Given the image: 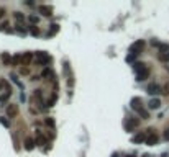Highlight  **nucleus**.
I'll return each mask as SVG.
<instances>
[{
	"instance_id": "obj_1",
	"label": "nucleus",
	"mask_w": 169,
	"mask_h": 157,
	"mask_svg": "<svg viewBox=\"0 0 169 157\" xmlns=\"http://www.w3.org/2000/svg\"><path fill=\"white\" fill-rule=\"evenodd\" d=\"M131 108H133V110H135L136 113L139 114V116L143 118V120H148V118H149V113L145 110V108H143L141 98H138V97H136V98H133V100H131Z\"/></svg>"
},
{
	"instance_id": "obj_2",
	"label": "nucleus",
	"mask_w": 169,
	"mask_h": 157,
	"mask_svg": "<svg viewBox=\"0 0 169 157\" xmlns=\"http://www.w3.org/2000/svg\"><path fill=\"white\" fill-rule=\"evenodd\" d=\"M158 59L162 62H169V44H159Z\"/></svg>"
},
{
	"instance_id": "obj_3",
	"label": "nucleus",
	"mask_w": 169,
	"mask_h": 157,
	"mask_svg": "<svg viewBox=\"0 0 169 157\" xmlns=\"http://www.w3.org/2000/svg\"><path fill=\"white\" fill-rule=\"evenodd\" d=\"M148 133H146V144L148 146H154V144H158V139H159V136L156 134V131L154 129H146Z\"/></svg>"
},
{
	"instance_id": "obj_4",
	"label": "nucleus",
	"mask_w": 169,
	"mask_h": 157,
	"mask_svg": "<svg viewBox=\"0 0 169 157\" xmlns=\"http://www.w3.org/2000/svg\"><path fill=\"white\" fill-rule=\"evenodd\" d=\"M145 41H143V39H138V41H135L133 43L131 46H130V52H131V54H139V52L143 51V49H145Z\"/></svg>"
},
{
	"instance_id": "obj_5",
	"label": "nucleus",
	"mask_w": 169,
	"mask_h": 157,
	"mask_svg": "<svg viewBox=\"0 0 169 157\" xmlns=\"http://www.w3.org/2000/svg\"><path fill=\"white\" fill-rule=\"evenodd\" d=\"M36 61H38V64L48 65V64L51 62V57H49V54H48V52L40 51V52H36Z\"/></svg>"
},
{
	"instance_id": "obj_6",
	"label": "nucleus",
	"mask_w": 169,
	"mask_h": 157,
	"mask_svg": "<svg viewBox=\"0 0 169 157\" xmlns=\"http://www.w3.org/2000/svg\"><path fill=\"white\" fill-rule=\"evenodd\" d=\"M139 121L136 120V118H126L125 121V129L126 131H135V128H138Z\"/></svg>"
},
{
	"instance_id": "obj_7",
	"label": "nucleus",
	"mask_w": 169,
	"mask_h": 157,
	"mask_svg": "<svg viewBox=\"0 0 169 157\" xmlns=\"http://www.w3.org/2000/svg\"><path fill=\"white\" fill-rule=\"evenodd\" d=\"M146 92H148L149 95H158L162 92V88L159 87L156 82H151V84H148V87H146Z\"/></svg>"
},
{
	"instance_id": "obj_8",
	"label": "nucleus",
	"mask_w": 169,
	"mask_h": 157,
	"mask_svg": "<svg viewBox=\"0 0 169 157\" xmlns=\"http://www.w3.org/2000/svg\"><path fill=\"white\" fill-rule=\"evenodd\" d=\"M133 70H135L136 75H138V74H143V72L149 70V67L145 64V62H135V64H133Z\"/></svg>"
},
{
	"instance_id": "obj_9",
	"label": "nucleus",
	"mask_w": 169,
	"mask_h": 157,
	"mask_svg": "<svg viewBox=\"0 0 169 157\" xmlns=\"http://www.w3.org/2000/svg\"><path fill=\"white\" fill-rule=\"evenodd\" d=\"M143 141L146 142V133H138L131 137V142H135V144H139V142H143Z\"/></svg>"
},
{
	"instance_id": "obj_10",
	"label": "nucleus",
	"mask_w": 169,
	"mask_h": 157,
	"mask_svg": "<svg viewBox=\"0 0 169 157\" xmlns=\"http://www.w3.org/2000/svg\"><path fill=\"white\" fill-rule=\"evenodd\" d=\"M7 114H8L10 118L17 116V114H18V106H17V105H13V103L8 105V106H7Z\"/></svg>"
},
{
	"instance_id": "obj_11",
	"label": "nucleus",
	"mask_w": 169,
	"mask_h": 157,
	"mask_svg": "<svg viewBox=\"0 0 169 157\" xmlns=\"http://www.w3.org/2000/svg\"><path fill=\"white\" fill-rule=\"evenodd\" d=\"M31 61H33V54H31V52H25V54H21V64L28 65Z\"/></svg>"
},
{
	"instance_id": "obj_12",
	"label": "nucleus",
	"mask_w": 169,
	"mask_h": 157,
	"mask_svg": "<svg viewBox=\"0 0 169 157\" xmlns=\"http://www.w3.org/2000/svg\"><path fill=\"white\" fill-rule=\"evenodd\" d=\"M35 146H36V141H35L33 137H27V139H25V149L27 150H31Z\"/></svg>"
},
{
	"instance_id": "obj_13",
	"label": "nucleus",
	"mask_w": 169,
	"mask_h": 157,
	"mask_svg": "<svg viewBox=\"0 0 169 157\" xmlns=\"http://www.w3.org/2000/svg\"><path fill=\"white\" fill-rule=\"evenodd\" d=\"M40 12L43 13V15L49 16L51 13H53V7H49V5H41V7H40Z\"/></svg>"
},
{
	"instance_id": "obj_14",
	"label": "nucleus",
	"mask_w": 169,
	"mask_h": 157,
	"mask_svg": "<svg viewBox=\"0 0 169 157\" xmlns=\"http://www.w3.org/2000/svg\"><path fill=\"white\" fill-rule=\"evenodd\" d=\"M2 62H4L5 65H12V57H10V54L4 52V54H2Z\"/></svg>"
},
{
	"instance_id": "obj_15",
	"label": "nucleus",
	"mask_w": 169,
	"mask_h": 157,
	"mask_svg": "<svg viewBox=\"0 0 169 157\" xmlns=\"http://www.w3.org/2000/svg\"><path fill=\"white\" fill-rule=\"evenodd\" d=\"M36 144H38V146H41V147H43L44 144H46V137H44L43 134H38V136H36Z\"/></svg>"
},
{
	"instance_id": "obj_16",
	"label": "nucleus",
	"mask_w": 169,
	"mask_h": 157,
	"mask_svg": "<svg viewBox=\"0 0 169 157\" xmlns=\"http://www.w3.org/2000/svg\"><path fill=\"white\" fill-rule=\"evenodd\" d=\"M149 108H153V110H156V108H159V105H161V101L158 100V98H153L151 101H149Z\"/></svg>"
},
{
	"instance_id": "obj_17",
	"label": "nucleus",
	"mask_w": 169,
	"mask_h": 157,
	"mask_svg": "<svg viewBox=\"0 0 169 157\" xmlns=\"http://www.w3.org/2000/svg\"><path fill=\"white\" fill-rule=\"evenodd\" d=\"M49 26H51V28H49V31H48V36H53L54 33L59 31V26H58L56 23H53V25H49Z\"/></svg>"
},
{
	"instance_id": "obj_18",
	"label": "nucleus",
	"mask_w": 169,
	"mask_h": 157,
	"mask_svg": "<svg viewBox=\"0 0 169 157\" xmlns=\"http://www.w3.org/2000/svg\"><path fill=\"white\" fill-rule=\"evenodd\" d=\"M56 101H58V95H56V92H54V93L49 97V100H48V106H53Z\"/></svg>"
},
{
	"instance_id": "obj_19",
	"label": "nucleus",
	"mask_w": 169,
	"mask_h": 157,
	"mask_svg": "<svg viewBox=\"0 0 169 157\" xmlns=\"http://www.w3.org/2000/svg\"><path fill=\"white\" fill-rule=\"evenodd\" d=\"M20 62H21V56L20 54H17V56L12 57V65H17V64H20Z\"/></svg>"
},
{
	"instance_id": "obj_20",
	"label": "nucleus",
	"mask_w": 169,
	"mask_h": 157,
	"mask_svg": "<svg viewBox=\"0 0 169 157\" xmlns=\"http://www.w3.org/2000/svg\"><path fill=\"white\" fill-rule=\"evenodd\" d=\"M44 124L49 126V128H54V120L53 118H46V120H44Z\"/></svg>"
},
{
	"instance_id": "obj_21",
	"label": "nucleus",
	"mask_w": 169,
	"mask_h": 157,
	"mask_svg": "<svg viewBox=\"0 0 169 157\" xmlns=\"http://www.w3.org/2000/svg\"><path fill=\"white\" fill-rule=\"evenodd\" d=\"M15 18L18 20V23H21V21H23V18H25V16H23V13H21V12H15Z\"/></svg>"
},
{
	"instance_id": "obj_22",
	"label": "nucleus",
	"mask_w": 169,
	"mask_h": 157,
	"mask_svg": "<svg viewBox=\"0 0 169 157\" xmlns=\"http://www.w3.org/2000/svg\"><path fill=\"white\" fill-rule=\"evenodd\" d=\"M8 26H10V25H8L7 21H5V23H2V25H0V29H5V31H10V28H8Z\"/></svg>"
},
{
	"instance_id": "obj_23",
	"label": "nucleus",
	"mask_w": 169,
	"mask_h": 157,
	"mask_svg": "<svg viewBox=\"0 0 169 157\" xmlns=\"http://www.w3.org/2000/svg\"><path fill=\"white\" fill-rule=\"evenodd\" d=\"M162 93H164V95H169V82L164 85V87H162Z\"/></svg>"
},
{
	"instance_id": "obj_24",
	"label": "nucleus",
	"mask_w": 169,
	"mask_h": 157,
	"mask_svg": "<svg viewBox=\"0 0 169 157\" xmlns=\"http://www.w3.org/2000/svg\"><path fill=\"white\" fill-rule=\"evenodd\" d=\"M30 31L33 33V34H40V29H38L36 26H30Z\"/></svg>"
},
{
	"instance_id": "obj_25",
	"label": "nucleus",
	"mask_w": 169,
	"mask_h": 157,
	"mask_svg": "<svg viewBox=\"0 0 169 157\" xmlns=\"http://www.w3.org/2000/svg\"><path fill=\"white\" fill-rule=\"evenodd\" d=\"M0 123L4 124V126H8V124H10V123H8V120H5L4 116H0Z\"/></svg>"
},
{
	"instance_id": "obj_26",
	"label": "nucleus",
	"mask_w": 169,
	"mask_h": 157,
	"mask_svg": "<svg viewBox=\"0 0 169 157\" xmlns=\"http://www.w3.org/2000/svg\"><path fill=\"white\" fill-rule=\"evenodd\" d=\"M49 75H51V70H49V69H44V70H43V77H49Z\"/></svg>"
},
{
	"instance_id": "obj_27",
	"label": "nucleus",
	"mask_w": 169,
	"mask_h": 157,
	"mask_svg": "<svg viewBox=\"0 0 169 157\" xmlns=\"http://www.w3.org/2000/svg\"><path fill=\"white\" fill-rule=\"evenodd\" d=\"M38 20H40V18H38V16H35V15L30 16V21H33V23H38Z\"/></svg>"
},
{
	"instance_id": "obj_28",
	"label": "nucleus",
	"mask_w": 169,
	"mask_h": 157,
	"mask_svg": "<svg viewBox=\"0 0 169 157\" xmlns=\"http://www.w3.org/2000/svg\"><path fill=\"white\" fill-rule=\"evenodd\" d=\"M164 139H166V141H169V128L164 131Z\"/></svg>"
},
{
	"instance_id": "obj_29",
	"label": "nucleus",
	"mask_w": 169,
	"mask_h": 157,
	"mask_svg": "<svg viewBox=\"0 0 169 157\" xmlns=\"http://www.w3.org/2000/svg\"><path fill=\"white\" fill-rule=\"evenodd\" d=\"M4 15H5V10L2 8V7H0V18H2V16H4Z\"/></svg>"
},
{
	"instance_id": "obj_30",
	"label": "nucleus",
	"mask_w": 169,
	"mask_h": 157,
	"mask_svg": "<svg viewBox=\"0 0 169 157\" xmlns=\"http://www.w3.org/2000/svg\"><path fill=\"white\" fill-rule=\"evenodd\" d=\"M4 85H5L4 82H0V90H2V88H4Z\"/></svg>"
},
{
	"instance_id": "obj_31",
	"label": "nucleus",
	"mask_w": 169,
	"mask_h": 157,
	"mask_svg": "<svg viewBox=\"0 0 169 157\" xmlns=\"http://www.w3.org/2000/svg\"><path fill=\"white\" fill-rule=\"evenodd\" d=\"M126 157H136V156H133V154H128V156H126Z\"/></svg>"
},
{
	"instance_id": "obj_32",
	"label": "nucleus",
	"mask_w": 169,
	"mask_h": 157,
	"mask_svg": "<svg viewBox=\"0 0 169 157\" xmlns=\"http://www.w3.org/2000/svg\"><path fill=\"white\" fill-rule=\"evenodd\" d=\"M166 69H168V70H169V64H168V65H166Z\"/></svg>"
}]
</instances>
